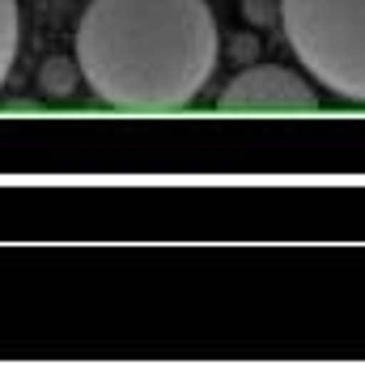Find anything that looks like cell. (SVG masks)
<instances>
[{
  "instance_id": "1",
  "label": "cell",
  "mask_w": 365,
  "mask_h": 365,
  "mask_svg": "<svg viewBox=\"0 0 365 365\" xmlns=\"http://www.w3.org/2000/svg\"><path fill=\"white\" fill-rule=\"evenodd\" d=\"M221 56L208 0H90L77 21V68L98 102L170 115L195 102Z\"/></svg>"
},
{
  "instance_id": "2",
  "label": "cell",
  "mask_w": 365,
  "mask_h": 365,
  "mask_svg": "<svg viewBox=\"0 0 365 365\" xmlns=\"http://www.w3.org/2000/svg\"><path fill=\"white\" fill-rule=\"evenodd\" d=\"M280 30L319 86L365 106V0H280Z\"/></svg>"
},
{
  "instance_id": "3",
  "label": "cell",
  "mask_w": 365,
  "mask_h": 365,
  "mask_svg": "<svg viewBox=\"0 0 365 365\" xmlns=\"http://www.w3.org/2000/svg\"><path fill=\"white\" fill-rule=\"evenodd\" d=\"M217 106L234 115H310L319 110V93L293 68L251 64L221 90Z\"/></svg>"
},
{
  "instance_id": "4",
  "label": "cell",
  "mask_w": 365,
  "mask_h": 365,
  "mask_svg": "<svg viewBox=\"0 0 365 365\" xmlns=\"http://www.w3.org/2000/svg\"><path fill=\"white\" fill-rule=\"evenodd\" d=\"M17 30H21V13H17V0H0V90L13 73V60H17Z\"/></svg>"
},
{
  "instance_id": "5",
  "label": "cell",
  "mask_w": 365,
  "mask_h": 365,
  "mask_svg": "<svg viewBox=\"0 0 365 365\" xmlns=\"http://www.w3.org/2000/svg\"><path fill=\"white\" fill-rule=\"evenodd\" d=\"M77 77H81L77 60H47V68H43V90L47 93H68L77 86Z\"/></svg>"
},
{
  "instance_id": "6",
  "label": "cell",
  "mask_w": 365,
  "mask_h": 365,
  "mask_svg": "<svg viewBox=\"0 0 365 365\" xmlns=\"http://www.w3.org/2000/svg\"><path fill=\"white\" fill-rule=\"evenodd\" d=\"M242 13L251 26H268L272 17H280V0H242Z\"/></svg>"
}]
</instances>
